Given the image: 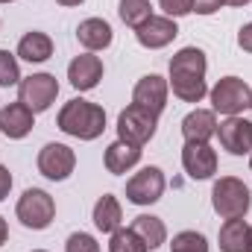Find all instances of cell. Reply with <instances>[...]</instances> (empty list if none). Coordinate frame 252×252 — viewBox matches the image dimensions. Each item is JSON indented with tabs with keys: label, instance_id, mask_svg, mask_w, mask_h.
I'll return each mask as SVG.
<instances>
[{
	"label": "cell",
	"instance_id": "7c38bea8",
	"mask_svg": "<svg viewBox=\"0 0 252 252\" xmlns=\"http://www.w3.org/2000/svg\"><path fill=\"white\" fill-rule=\"evenodd\" d=\"M217 138L220 147L232 156H247L252 153V121L247 118H226L223 124L217 126Z\"/></svg>",
	"mask_w": 252,
	"mask_h": 252
},
{
	"label": "cell",
	"instance_id": "3957f363",
	"mask_svg": "<svg viewBox=\"0 0 252 252\" xmlns=\"http://www.w3.org/2000/svg\"><path fill=\"white\" fill-rule=\"evenodd\" d=\"M250 205H252V193L241 179L223 176V179L214 182V188H211V208L223 220H241V217H247Z\"/></svg>",
	"mask_w": 252,
	"mask_h": 252
},
{
	"label": "cell",
	"instance_id": "ba28073f",
	"mask_svg": "<svg viewBox=\"0 0 252 252\" xmlns=\"http://www.w3.org/2000/svg\"><path fill=\"white\" fill-rule=\"evenodd\" d=\"M164 173H161V167H144V170H138L129 182H126V199L132 202V205H153V202H158L161 199V193H164Z\"/></svg>",
	"mask_w": 252,
	"mask_h": 252
},
{
	"label": "cell",
	"instance_id": "7402d4cb",
	"mask_svg": "<svg viewBox=\"0 0 252 252\" xmlns=\"http://www.w3.org/2000/svg\"><path fill=\"white\" fill-rule=\"evenodd\" d=\"M129 229L147 244V250H158V247L167 241V226H164V220H161V217H153V214H138Z\"/></svg>",
	"mask_w": 252,
	"mask_h": 252
},
{
	"label": "cell",
	"instance_id": "74e56055",
	"mask_svg": "<svg viewBox=\"0 0 252 252\" xmlns=\"http://www.w3.org/2000/svg\"><path fill=\"white\" fill-rule=\"evenodd\" d=\"M35 252H44V250H35Z\"/></svg>",
	"mask_w": 252,
	"mask_h": 252
},
{
	"label": "cell",
	"instance_id": "30bf717a",
	"mask_svg": "<svg viewBox=\"0 0 252 252\" xmlns=\"http://www.w3.org/2000/svg\"><path fill=\"white\" fill-rule=\"evenodd\" d=\"M76 167V156L67 144H44L38 153V173L53 179V182H64Z\"/></svg>",
	"mask_w": 252,
	"mask_h": 252
},
{
	"label": "cell",
	"instance_id": "d6986e66",
	"mask_svg": "<svg viewBox=\"0 0 252 252\" xmlns=\"http://www.w3.org/2000/svg\"><path fill=\"white\" fill-rule=\"evenodd\" d=\"M220 252H252V226L244 217L220 226Z\"/></svg>",
	"mask_w": 252,
	"mask_h": 252
},
{
	"label": "cell",
	"instance_id": "5b68a950",
	"mask_svg": "<svg viewBox=\"0 0 252 252\" xmlns=\"http://www.w3.org/2000/svg\"><path fill=\"white\" fill-rule=\"evenodd\" d=\"M56 97H59V82H56L53 73H32V76H27V79L18 82V100L32 115L47 112L56 103Z\"/></svg>",
	"mask_w": 252,
	"mask_h": 252
},
{
	"label": "cell",
	"instance_id": "603a6c76",
	"mask_svg": "<svg viewBox=\"0 0 252 252\" xmlns=\"http://www.w3.org/2000/svg\"><path fill=\"white\" fill-rule=\"evenodd\" d=\"M118 12H121V21H124L126 27L138 30L144 21L153 18V3L150 0H121L118 3Z\"/></svg>",
	"mask_w": 252,
	"mask_h": 252
},
{
	"label": "cell",
	"instance_id": "7a4b0ae2",
	"mask_svg": "<svg viewBox=\"0 0 252 252\" xmlns=\"http://www.w3.org/2000/svg\"><path fill=\"white\" fill-rule=\"evenodd\" d=\"M56 124L64 135L70 138H79V141H94L103 135L106 129V112L103 106L91 103V100H82V97H73L67 100L56 118Z\"/></svg>",
	"mask_w": 252,
	"mask_h": 252
},
{
	"label": "cell",
	"instance_id": "8992f818",
	"mask_svg": "<svg viewBox=\"0 0 252 252\" xmlns=\"http://www.w3.org/2000/svg\"><path fill=\"white\" fill-rule=\"evenodd\" d=\"M208 94H211L214 112H220V115H226V118H235V115H241V112L250 106L252 91L241 76H223Z\"/></svg>",
	"mask_w": 252,
	"mask_h": 252
},
{
	"label": "cell",
	"instance_id": "ffe728a7",
	"mask_svg": "<svg viewBox=\"0 0 252 252\" xmlns=\"http://www.w3.org/2000/svg\"><path fill=\"white\" fill-rule=\"evenodd\" d=\"M18 56L30 64L47 62V59L53 56V38H50L47 32L32 30V32H27V35L18 41Z\"/></svg>",
	"mask_w": 252,
	"mask_h": 252
},
{
	"label": "cell",
	"instance_id": "83f0119b",
	"mask_svg": "<svg viewBox=\"0 0 252 252\" xmlns=\"http://www.w3.org/2000/svg\"><path fill=\"white\" fill-rule=\"evenodd\" d=\"M158 6L164 9L167 18H185L193 12V0H158Z\"/></svg>",
	"mask_w": 252,
	"mask_h": 252
},
{
	"label": "cell",
	"instance_id": "e575fe53",
	"mask_svg": "<svg viewBox=\"0 0 252 252\" xmlns=\"http://www.w3.org/2000/svg\"><path fill=\"white\" fill-rule=\"evenodd\" d=\"M0 3H15V0H0Z\"/></svg>",
	"mask_w": 252,
	"mask_h": 252
},
{
	"label": "cell",
	"instance_id": "d6a6232c",
	"mask_svg": "<svg viewBox=\"0 0 252 252\" xmlns=\"http://www.w3.org/2000/svg\"><path fill=\"white\" fill-rule=\"evenodd\" d=\"M56 3H62V6H79V3H85V0H56Z\"/></svg>",
	"mask_w": 252,
	"mask_h": 252
},
{
	"label": "cell",
	"instance_id": "d590c367",
	"mask_svg": "<svg viewBox=\"0 0 252 252\" xmlns=\"http://www.w3.org/2000/svg\"><path fill=\"white\" fill-rule=\"evenodd\" d=\"M250 170H252V153H250Z\"/></svg>",
	"mask_w": 252,
	"mask_h": 252
},
{
	"label": "cell",
	"instance_id": "cb8c5ba5",
	"mask_svg": "<svg viewBox=\"0 0 252 252\" xmlns=\"http://www.w3.org/2000/svg\"><path fill=\"white\" fill-rule=\"evenodd\" d=\"M109 252H150V250L132 229H115L112 241H109Z\"/></svg>",
	"mask_w": 252,
	"mask_h": 252
},
{
	"label": "cell",
	"instance_id": "6da1fadb",
	"mask_svg": "<svg viewBox=\"0 0 252 252\" xmlns=\"http://www.w3.org/2000/svg\"><path fill=\"white\" fill-rule=\"evenodd\" d=\"M205 70H208V62L199 47H182L170 59V88L182 103H199L208 94Z\"/></svg>",
	"mask_w": 252,
	"mask_h": 252
},
{
	"label": "cell",
	"instance_id": "484cf974",
	"mask_svg": "<svg viewBox=\"0 0 252 252\" xmlns=\"http://www.w3.org/2000/svg\"><path fill=\"white\" fill-rule=\"evenodd\" d=\"M170 252H208V241L199 232H179L170 244Z\"/></svg>",
	"mask_w": 252,
	"mask_h": 252
},
{
	"label": "cell",
	"instance_id": "d4e9b609",
	"mask_svg": "<svg viewBox=\"0 0 252 252\" xmlns=\"http://www.w3.org/2000/svg\"><path fill=\"white\" fill-rule=\"evenodd\" d=\"M18 82H21V67H18L15 53H9V50L0 47V85L3 88H12Z\"/></svg>",
	"mask_w": 252,
	"mask_h": 252
},
{
	"label": "cell",
	"instance_id": "1f68e13d",
	"mask_svg": "<svg viewBox=\"0 0 252 252\" xmlns=\"http://www.w3.org/2000/svg\"><path fill=\"white\" fill-rule=\"evenodd\" d=\"M6 238H9V226H6V220L0 217V247L6 244Z\"/></svg>",
	"mask_w": 252,
	"mask_h": 252
},
{
	"label": "cell",
	"instance_id": "9c48e42d",
	"mask_svg": "<svg viewBox=\"0 0 252 252\" xmlns=\"http://www.w3.org/2000/svg\"><path fill=\"white\" fill-rule=\"evenodd\" d=\"M167 91H170V82H167L164 76L147 73V76H141V79L135 82V88H132V103L158 118V115L164 112V106H167Z\"/></svg>",
	"mask_w": 252,
	"mask_h": 252
},
{
	"label": "cell",
	"instance_id": "277c9868",
	"mask_svg": "<svg viewBox=\"0 0 252 252\" xmlns=\"http://www.w3.org/2000/svg\"><path fill=\"white\" fill-rule=\"evenodd\" d=\"M15 214H18V220H21L27 229L41 232V229H47V226L53 223V217H56V202H53V196H50L47 190L30 188V190H24V196L18 199Z\"/></svg>",
	"mask_w": 252,
	"mask_h": 252
},
{
	"label": "cell",
	"instance_id": "5bb4252c",
	"mask_svg": "<svg viewBox=\"0 0 252 252\" xmlns=\"http://www.w3.org/2000/svg\"><path fill=\"white\" fill-rule=\"evenodd\" d=\"M67 79H70V85H73L76 91H91V88H97L100 79H103V62H100V56H94V53L76 56L73 62L67 64Z\"/></svg>",
	"mask_w": 252,
	"mask_h": 252
},
{
	"label": "cell",
	"instance_id": "44dd1931",
	"mask_svg": "<svg viewBox=\"0 0 252 252\" xmlns=\"http://www.w3.org/2000/svg\"><path fill=\"white\" fill-rule=\"evenodd\" d=\"M94 226L103 232V235H112L115 229H121V220H124V208H121V202H118V196H112V193H103L100 199H97V205H94Z\"/></svg>",
	"mask_w": 252,
	"mask_h": 252
},
{
	"label": "cell",
	"instance_id": "8fae6325",
	"mask_svg": "<svg viewBox=\"0 0 252 252\" xmlns=\"http://www.w3.org/2000/svg\"><path fill=\"white\" fill-rule=\"evenodd\" d=\"M176 35H179V27H176V21L167 18V15H153L150 21H144V24L135 30L138 44L147 47V50H161V47H167Z\"/></svg>",
	"mask_w": 252,
	"mask_h": 252
},
{
	"label": "cell",
	"instance_id": "4316f807",
	"mask_svg": "<svg viewBox=\"0 0 252 252\" xmlns=\"http://www.w3.org/2000/svg\"><path fill=\"white\" fill-rule=\"evenodd\" d=\"M64 252H100V244L88 232H73L64 244Z\"/></svg>",
	"mask_w": 252,
	"mask_h": 252
},
{
	"label": "cell",
	"instance_id": "52a82bcc",
	"mask_svg": "<svg viewBox=\"0 0 252 252\" xmlns=\"http://www.w3.org/2000/svg\"><path fill=\"white\" fill-rule=\"evenodd\" d=\"M156 126H158L156 115H150L147 109L132 103V106H126L124 112L118 115V138L135 144V147H144L156 135Z\"/></svg>",
	"mask_w": 252,
	"mask_h": 252
},
{
	"label": "cell",
	"instance_id": "e0dca14e",
	"mask_svg": "<svg viewBox=\"0 0 252 252\" xmlns=\"http://www.w3.org/2000/svg\"><path fill=\"white\" fill-rule=\"evenodd\" d=\"M106 170L109 173H115V176H124L129 173L138 161H141V147H135V144H129V141H115V144H109L106 147Z\"/></svg>",
	"mask_w": 252,
	"mask_h": 252
},
{
	"label": "cell",
	"instance_id": "ac0fdd59",
	"mask_svg": "<svg viewBox=\"0 0 252 252\" xmlns=\"http://www.w3.org/2000/svg\"><path fill=\"white\" fill-rule=\"evenodd\" d=\"M182 135H185V141L208 144V141L217 135V118H214V112H208V109H193L190 115H185V121H182Z\"/></svg>",
	"mask_w": 252,
	"mask_h": 252
},
{
	"label": "cell",
	"instance_id": "9a60e30c",
	"mask_svg": "<svg viewBox=\"0 0 252 252\" xmlns=\"http://www.w3.org/2000/svg\"><path fill=\"white\" fill-rule=\"evenodd\" d=\"M35 115L18 100V103H9V106H3L0 109V132L6 135V138H12V141H21V138H27L30 132H32V121Z\"/></svg>",
	"mask_w": 252,
	"mask_h": 252
},
{
	"label": "cell",
	"instance_id": "8d00e7d4",
	"mask_svg": "<svg viewBox=\"0 0 252 252\" xmlns=\"http://www.w3.org/2000/svg\"><path fill=\"white\" fill-rule=\"evenodd\" d=\"M250 109H252V94H250Z\"/></svg>",
	"mask_w": 252,
	"mask_h": 252
},
{
	"label": "cell",
	"instance_id": "2e32d148",
	"mask_svg": "<svg viewBox=\"0 0 252 252\" xmlns=\"http://www.w3.org/2000/svg\"><path fill=\"white\" fill-rule=\"evenodd\" d=\"M76 38H79V44H82L88 53H94V50H106V47L112 44L115 32H112L109 21H103V18H85V21L76 27Z\"/></svg>",
	"mask_w": 252,
	"mask_h": 252
},
{
	"label": "cell",
	"instance_id": "836d02e7",
	"mask_svg": "<svg viewBox=\"0 0 252 252\" xmlns=\"http://www.w3.org/2000/svg\"><path fill=\"white\" fill-rule=\"evenodd\" d=\"M226 3H229V6H247L250 0H226Z\"/></svg>",
	"mask_w": 252,
	"mask_h": 252
},
{
	"label": "cell",
	"instance_id": "f546056e",
	"mask_svg": "<svg viewBox=\"0 0 252 252\" xmlns=\"http://www.w3.org/2000/svg\"><path fill=\"white\" fill-rule=\"evenodd\" d=\"M238 44H241V50L252 53V24H244V27H241V32H238Z\"/></svg>",
	"mask_w": 252,
	"mask_h": 252
},
{
	"label": "cell",
	"instance_id": "f1b7e54d",
	"mask_svg": "<svg viewBox=\"0 0 252 252\" xmlns=\"http://www.w3.org/2000/svg\"><path fill=\"white\" fill-rule=\"evenodd\" d=\"M226 0H193V12L196 15H214Z\"/></svg>",
	"mask_w": 252,
	"mask_h": 252
},
{
	"label": "cell",
	"instance_id": "4dcf8cb0",
	"mask_svg": "<svg viewBox=\"0 0 252 252\" xmlns=\"http://www.w3.org/2000/svg\"><path fill=\"white\" fill-rule=\"evenodd\" d=\"M9 190H12V173L0 164V202L9 196Z\"/></svg>",
	"mask_w": 252,
	"mask_h": 252
},
{
	"label": "cell",
	"instance_id": "4fadbf2b",
	"mask_svg": "<svg viewBox=\"0 0 252 252\" xmlns=\"http://www.w3.org/2000/svg\"><path fill=\"white\" fill-rule=\"evenodd\" d=\"M182 167L190 179H211L217 173V153L208 144L185 141L182 147Z\"/></svg>",
	"mask_w": 252,
	"mask_h": 252
}]
</instances>
